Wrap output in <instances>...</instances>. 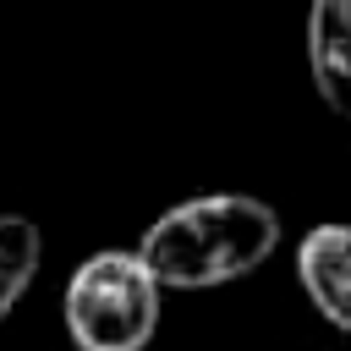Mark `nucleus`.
I'll return each mask as SVG.
<instances>
[{
  "label": "nucleus",
  "mask_w": 351,
  "mask_h": 351,
  "mask_svg": "<svg viewBox=\"0 0 351 351\" xmlns=\"http://www.w3.org/2000/svg\"><path fill=\"white\" fill-rule=\"evenodd\" d=\"M280 247V214L252 192H203L165 208L143 236L137 258L170 291H208L252 274Z\"/></svg>",
  "instance_id": "1"
},
{
  "label": "nucleus",
  "mask_w": 351,
  "mask_h": 351,
  "mask_svg": "<svg viewBox=\"0 0 351 351\" xmlns=\"http://www.w3.org/2000/svg\"><path fill=\"white\" fill-rule=\"evenodd\" d=\"M165 285L137 258V247H104L66 280V335L77 351H143L159 329Z\"/></svg>",
  "instance_id": "2"
},
{
  "label": "nucleus",
  "mask_w": 351,
  "mask_h": 351,
  "mask_svg": "<svg viewBox=\"0 0 351 351\" xmlns=\"http://www.w3.org/2000/svg\"><path fill=\"white\" fill-rule=\"evenodd\" d=\"M296 274L318 318L351 340V225H313L296 241Z\"/></svg>",
  "instance_id": "3"
},
{
  "label": "nucleus",
  "mask_w": 351,
  "mask_h": 351,
  "mask_svg": "<svg viewBox=\"0 0 351 351\" xmlns=\"http://www.w3.org/2000/svg\"><path fill=\"white\" fill-rule=\"evenodd\" d=\"M307 71L335 115H351V0L307 5Z\"/></svg>",
  "instance_id": "4"
},
{
  "label": "nucleus",
  "mask_w": 351,
  "mask_h": 351,
  "mask_svg": "<svg viewBox=\"0 0 351 351\" xmlns=\"http://www.w3.org/2000/svg\"><path fill=\"white\" fill-rule=\"evenodd\" d=\"M38 263H44V230L27 214H0V324L33 285Z\"/></svg>",
  "instance_id": "5"
}]
</instances>
